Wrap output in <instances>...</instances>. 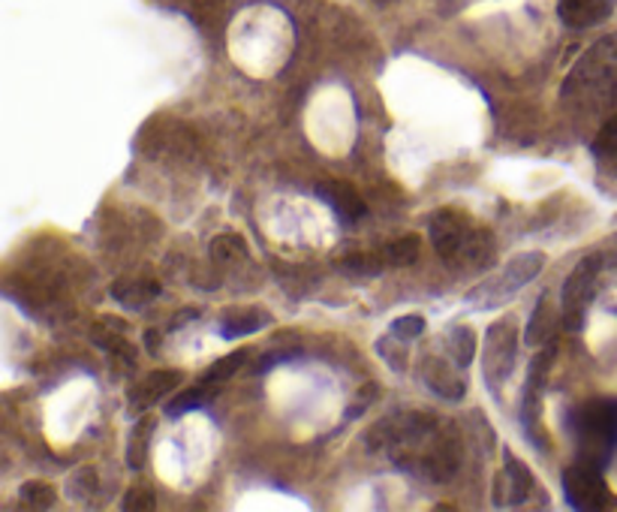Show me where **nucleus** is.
I'll return each instance as SVG.
<instances>
[{
  "label": "nucleus",
  "mask_w": 617,
  "mask_h": 512,
  "mask_svg": "<svg viewBox=\"0 0 617 512\" xmlns=\"http://www.w3.org/2000/svg\"><path fill=\"white\" fill-rule=\"evenodd\" d=\"M615 12V0H558L560 22L572 31L596 27Z\"/></svg>",
  "instance_id": "9d476101"
},
{
  "label": "nucleus",
  "mask_w": 617,
  "mask_h": 512,
  "mask_svg": "<svg viewBox=\"0 0 617 512\" xmlns=\"http://www.w3.org/2000/svg\"><path fill=\"white\" fill-rule=\"evenodd\" d=\"M319 197L326 199L344 223H356L364 218V202H361L359 193H356L350 185H344V181H323V185H319Z\"/></svg>",
  "instance_id": "f8f14e48"
},
{
  "label": "nucleus",
  "mask_w": 617,
  "mask_h": 512,
  "mask_svg": "<svg viewBox=\"0 0 617 512\" xmlns=\"http://www.w3.org/2000/svg\"><path fill=\"white\" fill-rule=\"evenodd\" d=\"M340 268H344L347 275H352V278H377L385 268V259L373 254H350L340 263Z\"/></svg>",
  "instance_id": "4be33fe9"
},
{
  "label": "nucleus",
  "mask_w": 617,
  "mask_h": 512,
  "mask_svg": "<svg viewBox=\"0 0 617 512\" xmlns=\"http://www.w3.org/2000/svg\"><path fill=\"white\" fill-rule=\"evenodd\" d=\"M157 341H160L157 332H145V344H148V349H157Z\"/></svg>",
  "instance_id": "7c9ffc66"
},
{
  "label": "nucleus",
  "mask_w": 617,
  "mask_h": 512,
  "mask_svg": "<svg viewBox=\"0 0 617 512\" xmlns=\"http://www.w3.org/2000/svg\"><path fill=\"white\" fill-rule=\"evenodd\" d=\"M55 498L58 494L46 482H24L22 486V503L31 510H48V507H55Z\"/></svg>",
  "instance_id": "b1692460"
},
{
  "label": "nucleus",
  "mask_w": 617,
  "mask_h": 512,
  "mask_svg": "<svg viewBox=\"0 0 617 512\" xmlns=\"http://www.w3.org/2000/svg\"><path fill=\"white\" fill-rule=\"evenodd\" d=\"M591 154H594L599 172L608 175V178H617V115L612 121H606L603 130L596 133Z\"/></svg>",
  "instance_id": "2eb2a0df"
},
{
  "label": "nucleus",
  "mask_w": 617,
  "mask_h": 512,
  "mask_svg": "<svg viewBox=\"0 0 617 512\" xmlns=\"http://www.w3.org/2000/svg\"><path fill=\"white\" fill-rule=\"evenodd\" d=\"M422 332H425V316L419 314L397 316V320H392V326H389V335H395L397 341H407V344L422 338Z\"/></svg>",
  "instance_id": "393cba45"
},
{
  "label": "nucleus",
  "mask_w": 617,
  "mask_h": 512,
  "mask_svg": "<svg viewBox=\"0 0 617 512\" xmlns=\"http://www.w3.org/2000/svg\"><path fill=\"white\" fill-rule=\"evenodd\" d=\"M572 434L579 458L606 467L617 453V401L591 398L572 416Z\"/></svg>",
  "instance_id": "7ed1b4c3"
},
{
  "label": "nucleus",
  "mask_w": 617,
  "mask_h": 512,
  "mask_svg": "<svg viewBox=\"0 0 617 512\" xmlns=\"http://www.w3.org/2000/svg\"><path fill=\"white\" fill-rule=\"evenodd\" d=\"M245 242L235 238V235H221V238L211 245V254H214V259H221V263H229L235 256H245Z\"/></svg>",
  "instance_id": "cd10ccee"
},
{
  "label": "nucleus",
  "mask_w": 617,
  "mask_h": 512,
  "mask_svg": "<svg viewBox=\"0 0 617 512\" xmlns=\"http://www.w3.org/2000/svg\"><path fill=\"white\" fill-rule=\"evenodd\" d=\"M603 256H584L579 266L572 268L570 278L563 283V296H560V304H563V326L570 332H579L584 323V314L594 302L596 287H599V275H603Z\"/></svg>",
  "instance_id": "0eeeda50"
},
{
  "label": "nucleus",
  "mask_w": 617,
  "mask_h": 512,
  "mask_svg": "<svg viewBox=\"0 0 617 512\" xmlns=\"http://www.w3.org/2000/svg\"><path fill=\"white\" fill-rule=\"evenodd\" d=\"M446 349H449V359L458 368H470L476 359V335L470 326H452L446 335Z\"/></svg>",
  "instance_id": "dca6fc26"
},
{
  "label": "nucleus",
  "mask_w": 617,
  "mask_h": 512,
  "mask_svg": "<svg viewBox=\"0 0 617 512\" xmlns=\"http://www.w3.org/2000/svg\"><path fill=\"white\" fill-rule=\"evenodd\" d=\"M551 329H554V314H551V304H548V296H539V302L534 308V316L527 323L525 341L530 347H542L551 338Z\"/></svg>",
  "instance_id": "a211bd4d"
},
{
  "label": "nucleus",
  "mask_w": 617,
  "mask_h": 512,
  "mask_svg": "<svg viewBox=\"0 0 617 512\" xmlns=\"http://www.w3.org/2000/svg\"><path fill=\"white\" fill-rule=\"evenodd\" d=\"M199 316V311H184V314H178V320L176 323H172V332H176L178 326H181V323H187V320H197Z\"/></svg>",
  "instance_id": "c756f323"
},
{
  "label": "nucleus",
  "mask_w": 617,
  "mask_h": 512,
  "mask_svg": "<svg viewBox=\"0 0 617 512\" xmlns=\"http://www.w3.org/2000/svg\"><path fill=\"white\" fill-rule=\"evenodd\" d=\"M271 323V316L257 311V308H245V311H226L221 316V335L226 341H238V338H247V335H254L259 329H266Z\"/></svg>",
  "instance_id": "ddd939ff"
},
{
  "label": "nucleus",
  "mask_w": 617,
  "mask_h": 512,
  "mask_svg": "<svg viewBox=\"0 0 617 512\" xmlns=\"http://www.w3.org/2000/svg\"><path fill=\"white\" fill-rule=\"evenodd\" d=\"M121 507L130 512H145V510H154L157 507V501H154V489L152 486H133V489L127 491V498L121 501Z\"/></svg>",
  "instance_id": "bb28decb"
},
{
  "label": "nucleus",
  "mask_w": 617,
  "mask_h": 512,
  "mask_svg": "<svg viewBox=\"0 0 617 512\" xmlns=\"http://www.w3.org/2000/svg\"><path fill=\"white\" fill-rule=\"evenodd\" d=\"M419 238L416 235H407V238H397L392 245L383 251V259L385 266L392 268H404V266H413V263H419Z\"/></svg>",
  "instance_id": "aec40b11"
},
{
  "label": "nucleus",
  "mask_w": 617,
  "mask_h": 512,
  "mask_svg": "<svg viewBox=\"0 0 617 512\" xmlns=\"http://www.w3.org/2000/svg\"><path fill=\"white\" fill-rule=\"evenodd\" d=\"M157 296H160L157 280H117V283H112V299L130 308V311H139L148 302H154Z\"/></svg>",
  "instance_id": "4468645a"
},
{
  "label": "nucleus",
  "mask_w": 617,
  "mask_h": 512,
  "mask_svg": "<svg viewBox=\"0 0 617 512\" xmlns=\"http://www.w3.org/2000/svg\"><path fill=\"white\" fill-rule=\"evenodd\" d=\"M211 396H214V386L197 383L193 389L178 392V396L166 404V413H169V416H181V413H187V410H197V408H202V404H209Z\"/></svg>",
  "instance_id": "6ab92c4d"
},
{
  "label": "nucleus",
  "mask_w": 617,
  "mask_h": 512,
  "mask_svg": "<svg viewBox=\"0 0 617 512\" xmlns=\"http://www.w3.org/2000/svg\"><path fill=\"white\" fill-rule=\"evenodd\" d=\"M178 380H181V377H178L176 371L145 374L139 383L130 389V396H127L130 410H133V413H145V410L154 408L157 401H164V398L176 389Z\"/></svg>",
  "instance_id": "9b49d317"
},
{
  "label": "nucleus",
  "mask_w": 617,
  "mask_h": 512,
  "mask_svg": "<svg viewBox=\"0 0 617 512\" xmlns=\"http://www.w3.org/2000/svg\"><path fill=\"white\" fill-rule=\"evenodd\" d=\"M431 245L440 254L442 266L452 271H482L494 263V238L489 230L452 209L437 211L431 218Z\"/></svg>",
  "instance_id": "f03ea898"
},
{
  "label": "nucleus",
  "mask_w": 617,
  "mask_h": 512,
  "mask_svg": "<svg viewBox=\"0 0 617 512\" xmlns=\"http://www.w3.org/2000/svg\"><path fill=\"white\" fill-rule=\"evenodd\" d=\"M157 428V422L152 416H142L133 431H130V441H127V465L133 470H142L145 461H148V443H152V434Z\"/></svg>",
  "instance_id": "f3484780"
},
{
  "label": "nucleus",
  "mask_w": 617,
  "mask_h": 512,
  "mask_svg": "<svg viewBox=\"0 0 617 512\" xmlns=\"http://www.w3.org/2000/svg\"><path fill=\"white\" fill-rule=\"evenodd\" d=\"M515 359H518V326L513 316H503L485 332V344H482V377L494 396H501V386L513 377Z\"/></svg>",
  "instance_id": "39448f33"
},
{
  "label": "nucleus",
  "mask_w": 617,
  "mask_h": 512,
  "mask_svg": "<svg viewBox=\"0 0 617 512\" xmlns=\"http://www.w3.org/2000/svg\"><path fill=\"white\" fill-rule=\"evenodd\" d=\"M542 266H546V254H539V251L513 256L494 278L482 280L476 290L467 296V302H473L476 308H501L506 299H513L515 292L525 290L527 283L542 271Z\"/></svg>",
  "instance_id": "20e7f679"
},
{
  "label": "nucleus",
  "mask_w": 617,
  "mask_h": 512,
  "mask_svg": "<svg viewBox=\"0 0 617 512\" xmlns=\"http://www.w3.org/2000/svg\"><path fill=\"white\" fill-rule=\"evenodd\" d=\"M377 396H380V389L373 383H368L361 392H356V398H352V404L347 408V420H359L364 410L371 408L373 401H377Z\"/></svg>",
  "instance_id": "c85d7f7f"
},
{
  "label": "nucleus",
  "mask_w": 617,
  "mask_h": 512,
  "mask_svg": "<svg viewBox=\"0 0 617 512\" xmlns=\"http://www.w3.org/2000/svg\"><path fill=\"white\" fill-rule=\"evenodd\" d=\"M67 491H70V498H76V501H88V498H93V491H97V474H93L91 467L72 474V479L67 482Z\"/></svg>",
  "instance_id": "a878e982"
},
{
  "label": "nucleus",
  "mask_w": 617,
  "mask_h": 512,
  "mask_svg": "<svg viewBox=\"0 0 617 512\" xmlns=\"http://www.w3.org/2000/svg\"><path fill=\"white\" fill-rule=\"evenodd\" d=\"M245 361H247L245 349H238V353H229V356H223V359H217L214 365H211L209 371L202 374V383H211V386L226 383L229 377H235V371H238V368H242Z\"/></svg>",
  "instance_id": "412c9836"
},
{
  "label": "nucleus",
  "mask_w": 617,
  "mask_h": 512,
  "mask_svg": "<svg viewBox=\"0 0 617 512\" xmlns=\"http://www.w3.org/2000/svg\"><path fill=\"white\" fill-rule=\"evenodd\" d=\"M404 347H407V341H397L395 335L377 341V353H380V359H383L385 365L397 374H404V368H407V353H404Z\"/></svg>",
  "instance_id": "5701e85b"
},
{
  "label": "nucleus",
  "mask_w": 617,
  "mask_h": 512,
  "mask_svg": "<svg viewBox=\"0 0 617 512\" xmlns=\"http://www.w3.org/2000/svg\"><path fill=\"white\" fill-rule=\"evenodd\" d=\"M563 494L572 510L582 512H599V510H615L617 498L615 491L608 489L606 477H603V467L591 465L579 458L575 465L563 470Z\"/></svg>",
  "instance_id": "423d86ee"
},
{
  "label": "nucleus",
  "mask_w": 617,
  "mask_h": 512,
  "mask_svg": "<svg viewBox=\"0 0 617 512\" xmlns=\"http://www.w3.org/2000/svg\"><path fill=\"white\" fill-rule=\"evenodd\" d=\"M368 453H385L407 474H419L428 482H449L461 470V437L452 422H440L431 413H392L373 422L364 434Z\"/></svg>",
  "instance_id": "f257e3e1"
},
{
  "label": "nucleus",
  "mask_w": 617,
  "mask_h": 512,
  "mask_svg": "<svg viewBox=\"0 0 617 512\" xmlns=\"http://www.w3.org/2000/svg\"><path fill=\"white\" fill-rule=\"evenodd\" d=\"M422 380L434 396L446 398V401H461L467 396V380L458 374V365L440 359V356L422 359Z\"/></svg>",
  "instance_id": "1a4fd4ad"
},
{
  "label": "nucleus",
  "mask_w": 617,
  "mask_h": 512,
  "mask_svg": "<svg viewBox=\"0 0 617 512\" xmlns=\"http://www.w3.org/2000/svg\"><path fill=\"white\" fill-rule=\"evenodd\" d=\"M530 489H534V477L525 467L521 458H515L513 453H506V465L497 474V482H494V503L497 507H521L530 498Z\"/></svg>",
  "instance_id": "6e6552de"
}]
</instances>
